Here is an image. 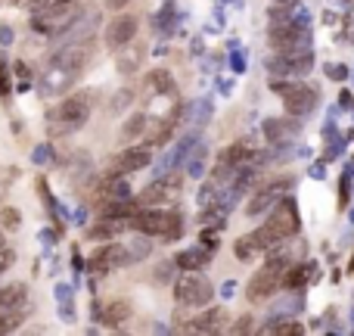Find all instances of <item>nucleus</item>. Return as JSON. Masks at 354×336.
<instances>
[{
  "label": "nucleus",
  "instance_id": "32",
  "mask_svg": "<svg viewBox=\"0 0 354 336\" xmlns=\"http://www.w3.org/2000/svg\"><path fill=\"white\" fill-rule=\"evenodd\" d=\"M10 94V81H7V69L0 66V97H7Z\"/></svg>",
  "mask_w": 354,
  "mask_h": 336
},
{
  "label": "nucleus",
  "instance_id": "20",
  "mask_svg": "<svg viewBox=\"0 0 354 336\" xmlns=\"http://www.w3.org/2000/svg\"><path fill=\"white\" fill-rule=\"evenodd\" d=\"M208 259H212V252L193 249V252H177L174 265H181V268H187V271H196V268H202V265H208Z\"/></svg>",
  "mask_w": 354,
  "mask_h": 336
},
{
  "label": "nucleus",
  "instance_id": "11",
  "mask_svg": "<svg viewBox=\"0 0 354 336\" xmlns=\"http://www.w3.org/2000/svg\"><path fill=\"white\" fill-rule=\"evenodd\" d=\"M137 28H140V22H137V16H118V19H112L106 25V47H112V50H125L131 40H134V34H137Z\"/></svg>",
  "mask_w": 354,
  "mask_h": 336
},
{
  "label": "nucleus",
  "instance_id": "14",
  "mask_svg": "<svg viewBox=\"0 0 354 336\" xmlns=\"http://www.w3.org/2000/svg\"><path fill=\"white\" fill-rule=\"evenodd\" d=\"M174 193H177V178H159L149 187H143V193L137 200L143 206H168V200H174Z\"/></svg>",
  "mask_w": 354,
  "mask_h": 336
},
{
  "label": "nucleus",
  "instance_id": "29",
  "mask_svg": "<svg viewBox=\"0 0 354 336\" xmlns=\"http://www.w3.org/2000/svg\"><path fill=\"white\" fill-rule=\"evenodd\" d=\"M3 224L7 228H19V212L16 208H3Z\"/></svg>",
  "mask_w": 354,
  "mask_h": 336
},
{
  "label": "nucleus",
  "instance_id": "21",
  "mask_svg": "<svg viewBox=\"0 0 354 336\" xmlns=\"http://www.w3.org/2000/svg\"><path fill=\"white\" fill-rule=\"evenodd\" d=\"M190 147H193V137H187V141H181V143H177V147H174L171 153H168L165 159H162V165H159V171H162V175H168V171H171V168L177 165V162H181L184 156H187V149H190Z\"/></svg>",
  "mask_w": 354,
  "mask_h": 336
},
{
  "label": "nucleus",
  "instance_id": "19",
  "mask_svg": "<svg viewBox=\"0 0 354 336\" xmlns=\"http://www.w3.org/2000/svg\"><path fill=\"white\" fill-rule=\"evenodd\" d=\"M147 125H149V119L143 112H137V115H131V119L121 125V137L125 141H137V137H143V131H147Z\"/></svg>",
  "mask_w": 354,
  "mask_h": 336
},
{
  "label": "nucleus",
  "instance_id": "26",
  "mask_svg": "<svg viewBox=\"0 0 354 336\" xmlns=\"http://www.w3.org/2000/svg\"><path fill=\"white\" fill-rule=\"evenodd\" d=\"M233 252H236V259H252V256H258V246L252 243V237H240V240L233 243Z\"/></svg>",
  "mask_w": 354,
  "mask_h": 336
},
{
  "label": "nucleus",
  "instance_id": "6",
  "mask_svg": "<svg viewBox=\"0 0 354 336\" xmlns=\"http://www.w3.org/2000/svg\"><path fill=\"white\" fill-rule=\"evenodd\" d=\"M214 296V287L212 280H208L205 274H199V271H187V274L181 277V280L174 283V299L181 305H190V309H202V305H208Z\"/></svg>",
  "mask_w": 354,
  "mask_h": 336
},
{
  "label": "nucleus",
  "instance_id": "5",
  "mask_svg": "<svg viewBox=\"0 0 354 336\" xmlns=\"http://www.w3.org/2000/svg\"><path fill=\"white\" fill-rule=\"evenodd\" d=\"M78 19H81V3H53V7L38 10V16L31 19V28L56 38V34H66Z\"/></svg>",
  "mask_w": 354,
  "mask_h": 336
},
{
  "label": "nucleus",
  "instance_id": "15",
  "mask_svg": "<svg viewBox=\"0 0 354 336\" xmlns=\"http://www.w3.org/2000/svg\"><path fill=\"white\" fill-rule=\"evenodd\" d=\"M131 315H134V309H131L127 299H112V302H106L100 309V321L106 327H121L125 321H131Z\"/></svg>",
  "mask_w": 354,
  "mask_h": 336
},
{
  "label": "nucleus",
  "instance_id": "28",
  "mask_svg": "<svg viewBox=\"0 0 354 336\" xmlns=\"http://www.w3.org/2000/svg\"><path fill=\"white\" fill-rule=\"evenodd\" d=\"M270 333H301V324H274V327H268Z\"/></svg>",
  "mask_w": 354,
  "mask_h": 336
},
{
  "label": "nucleus",
  "instance_id": "3",
  "mask_svg": "<svg viewBox=\"0 0 354 336\" xmlns=\"http://www.w3.org/2000/svg\"><path fill=\"white\" fill-rule=\"evenodd\" d=\"M131 228L140 230V234H147V237H165V240H174V237H181L184 218H181L177 208L147 206L137 218H131Z\"/></svg>",
  "mask_w": 354,
  "mask_h": 336
},
{
  "label": "nucleus",
  "instance_id": "13",
  "mask_svg": "<svg viewBox=\"0 0 354 336\" xmlns=\"http://www.w3.org/2000/svg\"><path fill=\"white\" fill-rule=\"evenodd\" d=\"M255 153L246 147V143H230V147H224L218 153V175H230V171H236V168H242L246 162H252Z\"/></svg>",
  "mask_w": 354,
  "mask_h": 336
},
{
  "label": "nucleus",
  "instance_id": "23",
  "mask_svg": "<svg viewBox=\"0 0 354 336\" xmlns=\"http://www.w3.org/2000/svg\"><path fill=\"white\" fill-rule=\"evenodd\" d=\"M171 134H174V119L159 121V125H155V128L147 134V147H162V143H165Z\"/></svg>",
  "mask_w": 354,
  "mask_h": 336
},
{
  "label": "nucleus",
  "instance_id": "35",
  "mask_svg": "<svg viewBox=\"0 0 354 336\" xmlns=\"http://www.w3.org/2000/svg\"><path fill=\"white\" fill-rule=\"evenodd\" d=\"M283 3H292V0H283Z\"/></svg>",
  "mask_w": 354,
  "mask_h": 336
},
{
  "label": "nucleus",
  "instance_id": "7",
  "mask_svg": "<svg viewBox=\"0 0 354 336\" xmlns=\"http://www.w3.org/2000/svg\"><path fill=\"white\" fill-rule=\"evenodd\" d=\"M270 47L277 53H299V50H307V28L295 25L292 19H280V22H270Z\"/></svg>",
  "mask_w": 354,
  "mask_h": 336
},
{
  "label": "nucleus",
  "instance_id": "17",
  "mask_svg": "<svg viewBox=\"0 0 354 336\" xmlns=\"http://www.w3.org/2000/svg\"><path fill=\"white\" fill-rule=\"evenodd\" d=\"M115 262H121V246L118 243H106V246H100L94 256H90V271L103 274V271H109Z\"/></svg>",
  "mask_w": 354,
  "mask_h": 336
},
{
  "label": "nucleus",
  "instance_id": "10",
  "mask_svg": "<svg viewBox=\"0 0 354 336\" xmlns=\"http://www.w3.org/2000/svg\"><path fill=\"white\" fill-rule=\"evenodd\" d=\"M292 187V181H286V178H283V181H274V184H268V187H261L258 193L252 196V200H249V206H246V212L249 215H264V212H268V208H274L277 202L283 200V196H286V190Z\"/></svg>",
  "mask_w": 354,
  "mask_h": 336
},
{
  "label": "nucleus",
  "instance_id": "1",
  "mask_svg": "<svg viewBox=\"0 0 354 336\" xmlns=\"http://www.w3.org/2000/svg\"><path fill=\"white\" fill-rule=\"evenodd\" d=\"M295 230H299V208H295L292 200L283 196V200L270 208L268 221L261 224L258 230H252L249 237H252V243L258 246V252H274V249L280 246L283 240H289Z\"/></svg>",
  "mask_w": 354,
  "mask_h": 336
},
{
  "label": "nucleus",
  "instance_id": "27",
  "mask_svg": "<svg viewBox=\"0 0 354 336\" xmlns=\"http://www.w3.org/2000/svg\"><path fill=\"white\" fill-rule=\"evenodd\" d=\"M22 324V311H13V315H0V333H7V330L19 327Z\"/></svg>",
  "mask_w": 354,
  "mask_h": 336
},
{
  "label": "nucleus",
  "instance_id": "9",
  "mask_svg": "<svg viewBox=\"0 0 354 336\" xmlns=\"http://www.w3.org/2000/svg\"><path fill=\"white\" fill-rule=\"evenodd\" d=\"M314 66L311 53L307 50H299V53H277L268 60V72L274 78H292V75H307Z\"/></svg>",
  "mask_w": 354,
  "mask_h": 336
},
{
  "label": "nucleus",
  "instance_id": "8",
  "mask_svg": "<svg viewBox=\"0 0 354 336\" xmlns=\"http://www.w3.org/2000/svg\"><path fill=\"white\" fill-rule=\"evenodd\" d=\"M274 91L283 97V106L289 115H307L317 106V91L307 88V84H280L277 81Z\"/></svg>",
  "mask_w": 354,
  "mask_h": 336
},
{
  "label": "nucleus",
  "instance_id": "22",
  "mask_svg": "<svg viewBox=\"0 0 354 336\" xmlns=\"http://www.w3.org/2000/svg\"><path fill=\"white\" fill-rule=\"evenodd\" d=\"M299 131V125H286V121H268L264 125V134H268L270 143H280L283 137H292Z\"/></svg>",
  "mask_w": 354,
  "mask_h": 336
},
{
  "label": "nucleus",
  "instance_id": "4",
  "mask_svg": "<svg viewBox=\"0 0 354 336\" xmlns=\"http://www.w3.org/2000/svg\"><path fill=\"white\" fill-rule=\"evenodd\" d=\"M286 268H289V259L274 252V256L268 259V265H264L261 271H255V277L246 283L249 302H264L268 296H274L277 289L283 287V274H286Z\"/></svg>",
  "mask_w": 354,
  "mask_h": 336
},
{
  "label": "nucleus",
  "instance_id": "33",
  "mask_svg": "<svg viewBox=\"0 0 354 336\" xmlns=\"http://www.w3.org/2000/svg\"><path fill=\"white\" fill-rule=\"evenodd\" d=\"M127 3H131V0H106V7H109V10H125Z\"/></svg>",
  "mask_w": 354,
  "mask_h": 336
},
{
  "label": "nucleus",
  "instance_id": "18",
  "mask_svg": "<svg viewBox=\"0 0 354 336\" xmlns=\"http://www.w3.org/2000/svg\"><path fill=\"white\" fill-rule=\"evenodd\" d=\"M224 324H227V311H224V309H212V311H205V315L193 317V324H190L187 330H202V333H214V330H220Z\"/></svg>",
  "mask_w": 354,
  "mask_h": 336
},
{
  "label": "nucleus",
  "instance_id": "34",
  "mask_svg": "<svg viewBox=\"0 0 354 336\" xmlns=\"http://www.w3.org/2000/svg\"><path fill=\"white\" fill-rule=\"evenodd\" d=\"M53 3H81V0H53ZM53 3H50V7H53Z\"/></svg>",
  "mask_w": 354,
  "mask_h": 336
},
{
  "label": "nucleus",
  "instance_id": "30",
  "mask_svg": "<svg viewBox=\"0 0 354 336\" xmlns=\"http://www.w3.org/2000/svg\"><path fill=\"white\" fill-rule=\"evenodd\" d=\"M19 7H31V10H44V7H50L53 0H16Z\"/></svg>",
  "mask_w": 354,
  "mask_h": 336
},
{
  "label": "nucleus",
  "instance_id": "2",
  "mask_svg": "<svg viewBox=\"0 0 354 336\" xmlns=\"http://www.w3.org/2000/svg\"><path fill=\"white\" fill-rule=\"evenodd\" d=\"M87 119H90V94H72L50 109L47 131H50V137L72 134V131H78Z\"/></svg>",
  "mask_w": 354,
  "mask_h": 336
},
{
  "label": "nucleus",
  "instance_id": "25",
  "mask_svg": "<svg viewBox=\"0 0 354 336\" xmlns=\"http://www.w3.org/2000/svg\"><path fill=\"white\" fill-rule=\"evenodd\" d=\"M149 84H153L159 94H168V91H174V81H171V75H168V69H155V72L149 75Z\"/></svg>",
  "mask_w": 354,
  "mask_h": 336
},
{
  "label": "nucleus",
  "instance_id": "12",
  "mask_svg": "<svg viewBox=\"0 0 354 336\" xmlns=\"http://www.w3.org/2000/svg\"><path fill=\"white\" fill-rule=\"evenodd\" d=\"M153 162L149 147H125L118 156L112 159V175H131V171H140Z\"/></svg>",
  "mask_w": 354,
  "mask_h": 336
},
{
  "label": "nucleus",
  "instance_id": "24",
  "mask_svg": "<svg viewBox=\"0 0 354 336\" xmlns=\"http://www.w3.org/2000/svg\"><path fill=\"white\" fill-rule=\"evenodd\" d=\"M307 280V265H289L286 268V274H283V287L286 289H295V287H301V283Z\"/></svg>",
  "mask_w": 354,
  "mask_h": 336
},
{
  "label": "nucleus",
  "instance_id": "16",
  "mask_svg": "<svg viewBox=\"0 0 354 336\" xmlns=\"http://www.w3.org/2000/svg\"><path fill=\"white\" fill-rule=\"evenodd\" d=\"M28 302V289L22 283H13V287L0 289V315H13V311H22Z\"/></svg>",
  "mask_w": 354,
  "mask_h": 336
},
{
  "label": "nucleus",
  "instance_id": "31",
  "mask_svg": "<svg viewBox=\"0 0 354 336\" xmlns=\"http://www.w3.org/2000/svg\"><path fill=\"white\" fill-rule=\"evenodd\" d=\"M249 327H252V317H249V315H242V321H236L230 330H233V333H246Z\"/></svg>",
  "mask_w": 354,
  "mask_h": 336
}]
</instances>
